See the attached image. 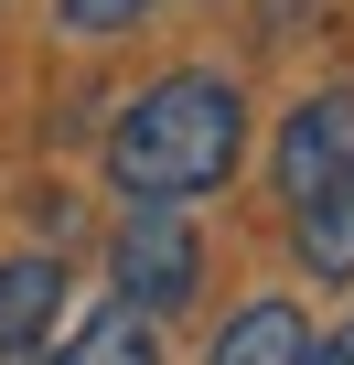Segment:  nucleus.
<instances>
[{
  "label": "nucleus",
  "instance_id": "1",
  "mask_svg": "<svg viewBox=\"0 0 354 365\" xmlns=\"http://www.w3.org/2000/svg\"><path fill=\"white\" fill-rule=\"evenodd\" d=\"M236 161H247V97L226 76H204V65L140 86L129 118L108 129V182H118L129 205H194V194H215Z\"/></svg>",
  "mask_w": 354,
  "mask_h": 365
},
{
  "label": "nucleus",
  "instance_id": "2",
  "mask_svg": "<svg viewBox=\"0 0 354 365\" xmlns=\"http://www.w3.org/2000/svg\"><path fill=\"white\" fill-rule=\"evenodd\" d=\"M118 290H129V312H183L194 290H204V237L183 226V205H140L129 226H118Z\"/></svg>",
  "mask_w": 354,
  "mask_h": 365
},
{
  "label": "nucleus",
  "instance_id": "3",
  "mask_svg": "<svg viewBox=\"0 0 354 365\" xmlns=\"http://www.w3.org/2000/svg\"><path fill=\"white\" fill-rule=\"evenodd\" d=\"M343 172H354V86H322L279 118V205H311Z\"/></svg>",
  "mask_w": 354,
  "mask_h": 365
},
{
  "label": "nucleus",
  "instance_id": "4",
  "mask_svg": "<svg viewBox=\"0 0 354 365\" xmlns=\"http://www.w3.org/2000/svg\"><path fill=\"white\" fill-rule=\"evenodd\" d=\"M301 354H311V333H301L290 301H247V312H226V333L204 344V365H301Z\"/></svg>",
  "mask_w": 354,
  "mask_h": 365
},
{
  "label": "nucleus",
  "instance_id": "5",
  "mask_svg": "<svg viewBox=\"0 0 354 365\" xmlns=\"http://www.w3.org/2000/svg\"><path fill=\"white\" fill-rule=\"evenodd\" d=\"M290 247H301V269H311V279H354V172H343V182H322V194L290 215Z\"/></svg>",
  "mask_w": 354,
  "mask_h": 365
},
{
  "label": "nucleus",
  "instance_id": "6",
  "mask_svg": "<svg viewBox=\"0 0 354 365\" xmlns=\"http://www.w3.org/2000/svg\"><path fill=\"white\" fill-rule=\"evenodd\" d=\"M54 301H65V269L54 258H0V354H22L54 333Z\"/></svg>",
  "mask_w": 354,
  "mask_h": 365
},
{
  "label": "nucleus",
  "instance_id": "7",
  "mask_svg": "<svg viewBox=\"0 0 354 365\" xmlns=\"http://www.w3.org/2000/svg\"><path fill=\"white\" fill-rule=\"evenodd\" d=\"M54 365H161V333H150V312L108 301V312H86V322H76V344H65Z\"/></svg>",
  "mask_w": 354,
  "mask_h": 365
},
{
  "label": "nucleus",
  "instance_id": "8",
  "mask_svg": "<svg viewBox=\"0 0 354 365\" xmlns=\"http://www.w3.org/2000/svg\"><path fill=\"white\" fill-rule=\"evenodd\" d=\"M54 11H65V33L108 43V33H140V11H150V0H54Z\"/></svg>",
  "mask_w": 354,
  "mask_h": 365
},
{
  "label": "nucleus",
  "instance_id": "9",
  "mask_svg": "<svg viewBox=\"0 0 354 365\" xmlns=\"http://www.w3.org/2000/svg\"><path fill=\"white\" fill-rule=\"evenodd\" d=\"M301 365H354V322H343V333H322V344H311Z\"/></svg>",
  "mask_w": 354,
  "mask_h": 365
}]
</instances>
